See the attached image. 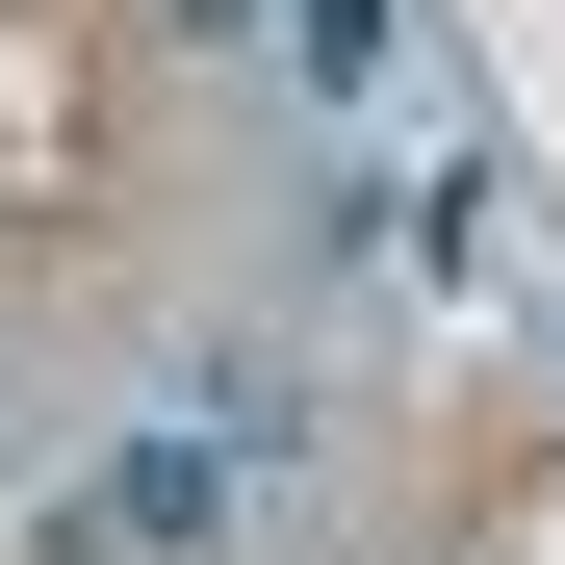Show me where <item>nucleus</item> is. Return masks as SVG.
<instances>
[{"label":"nucleus","instance_id":"1","mask_svg":"<svg viewBox=\"0 0 565 565\" xmlns=\"http://www.w3.org/2000/svg\"><path fill=\"white\" fill-rule=\"evenodd\" d=\"M52 540H77V565H180V540H232V437H129Z\"/></svg>","mask_w":565,"mask_h":565},{"label":"nucleus","instance_id":"2","mask_svg":"<svg viewBox=\"0 0 565 565\" xmlns=\"http://www.w3.org/2000/svg\"><path fill=\"white\" fill-rule=\"evenodd\" d=\"M206 26H232V0H206Z\"/></svg>","mask_w":565,"mask_h":565}]
</instances>
